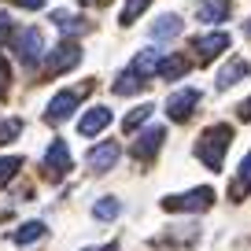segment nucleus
Listing matches in <instances>:
<instances>
[{"instance_id": "obj_1", "label": "nucleus", "mask_w": 251, "mask_h": 251, "mask_svg": "<svg viewBox=\"0 0 251 251\" xmlns=\"http://www.w3.org/2000/svg\"><path fill=\"white\" fill-rule=\"evenodd\" d=\"M229 141H233V129L229 126H211L203 137H200V144H196V155L203 159L211 170H222V155H226V148H229Z\"/></svg>"}, {"instance_id": "obj_2", "label": "nucleus", "mask_w": 251, "mask_h": 251, "mask_svg": "<svg viewBox=\"0 0 251 251\" xmlns=\"http://www.w3.org/2000/svg\"><path fill=\"white\" fill-rule=\"evenodd\" d=\"M214 203V192L211 188H192V192H185V196H166L163 207L166 211H207V207Z\"/></svg>"}, {"instance_id": "obj_3", "label": "nucleus", "mask_w": 251, "mask_h": 251, "mask_svg": "<svg viewBox=\"0 0 251 251\" xmlns=\"http://www.w3.org/2000/svg\"><path fill=\"white\" fill-rule=\"evenodd\" d=\"M15 52H19V59H23L26 67H33V63L45 55V37H41L37 26H30V30H23L15 37Z\"/></svg>"}, {"instance_id": "obj_4", "label": "nucleus", "mask_w": 251, "mask_h": 251, "mask_svg": "<svg viewBox=\"0 0 251 251\" xmlns=\"http://www.w3.org/2000/svg\"><path fill=\"white\" fill-rule=\"evenodd\" d=\"M196 107H200V89H177V93L166 100V115H170L174 122H185Z\"/></svg>"}, {"instance_id": "obj_5", "label": "nucleus", "mask_w": 251, "mask_h": 251, "mask_svg": "<svg viewBox=\"0 0 251 251\" xmlns=\"http://www.w3.org/2000/svg\"><path fill=\"white\" fill-rule=\"evenodd\" d=\"M78 100H81L78 89H63V93H55L52 100H48V107H45V118H48V122H63V118H71L74 107H78Z\"/></svg>"}, {"instance_id": "obj_6", "label": "nucleus", "mask_w": 251, "mask_h": 251, "mask_svg": "<svg viewBox=\"0 0 251 251\" xmlns=\"http://www.w3.org/2000/svg\"><path fill=\"white\" fill-rule=\"evenodd\" d=\"M78 63H81V48L74 41H63L59 48L48 52V71L52 74H63V71H71V67H78Z\"/></svg>"}, {"instance_id": "obj_7", "label": "nucleus", "mask_w": 251, "mask_h": 251, "mask_svg": "<svg viewBox=\"0 0 251 251\" xmlns=\"http://www.w3.org/2000/svg\"><path fill=\"white\" fill-rule=\"evenodd\" d=\"M192 48H196L200 63H211L214 55H222V52L229 48V33H222V30H214V33H203V37H196V41H192Z\"/></svg>"}, {"instance_id": "obj_8", "label": "nucleus", "mask_w": 251, "mask_h": 251, "mask_svg": "<svg viewBox=\"0 0 251 251\" xmlns=\"http://www.w3.org/2000/svg\"><path fill=\"white\" fill-rule=\"evenodd\" d=\"M45 170L52 174V177H63V174L71 170V148H67V141H52V144H48Z\"/></svg>"}, {"instance_id": "obj_9", "label": "nucleus", "mask_w": 251, "mask_h": 251, "mask_svg": "<svg viewBox=\"0 0 251 251\" xmlns=\"http://www.w3.org/2000/svg\"><path fill=\"white\" fill-rule=\"evenodd\" d=\"M118 155H122V148H118L115 141H103V144H96V148L89 151V170H96V174H107L111 166L118 163Z\"/></svg>"}, {"instance_id": "obj_10", "label": "nucleus", "mask_w": 251, "mask_h": 251, "mask_svg": "<svg viewBox=\"0 0 251 251\" xmlns=\"http://www.w3.org/2000/svg\"><path fill=\"white\" fill-rule=\"evenodd\" d=\"M107 126H111V107H89L85 115H81V122H78V133L96 137V133H103Z\"/></svg>"}, {"instance_id": "obj_11", "label": "nucleus", "mask_w": 251, "mask_h": 251, "mask_svg": "<svg viewBox=\"0 0 251 251\" xmlns=\"http://www.w3.org/2000/svg\"><path fill=\"white\" fill-rule=\"evenodd\" d=\"M163 137H166V129L163 126H148L141 137H137V144H133V155L137 159H151L159 148H163Z\"/></svg>"}, {"instance_id": "obj_12", "label": "nucleus", "mask_w": 251, "mask_h": 251, "mask_svg": "<svg viewBox=\"0 0 251 251\" xmlns=\"http://www.w3.org/2000/svg\"><path fill=\"white\" fill-rule=\"evenodd\" d=\"M159 63H163V55H159L155 48H144V52H137V55H133L129 71L141 74V78H148V74H159Z\"/></svg>"}, {"instance_id": "obj_13", "label": "nucleus", "mask_w": 251, "mask_h": 251, "mask_svg": "<svg viewBox=\"0 0 251 251\" xmlns=\"http://www.w3.org/2000/svg\"><path fill=\"white\" fill-rule=\"evenodd\" d=\"M251 74V63L248 59H233V63H226L218 71V89H229V85H236L240 78H248Z\"/></svg>"}, {"instance_id": "obj_14", "label": "nucleus", "mask_w": 251, "mask_h": 251, "mask_svg": "<svg viewBox=\"0 0 251 251\" xmlns=\"http://www.w3.org/2000/svg\"><path fill=\"white\" fill-rule=\"evenodd\" d=\"M196 15H200V23H226L229 19V0H200Z\"/></svg>"}, {"instance_id": "obj_15", "label": "nucleus", "mask_w": 251, "mask_h": 251, "mask_svg": "<svg viewBox=\"0 0 251 251\" xmlns=\"http://www.w3.org/2000/svg\"><path fill=\"white\" fill-rule=\"evenodd\" d=\"M181 33V19L177 15H159L155 23H151V41H170Z\"/></svg>"}, {"instance_id": "obj_16", "label": "nucleus", "mask_w": 251, "mask_h": 251, "mask_svg": "<svg viewBox=\"0 0 251 251\" xmlns=\"http://www.w3.org/2000/svg\"><path fill=\"white\" fill-rule=\"evenodd\" d=\"M185 74H188L185 55H166V59L159 63V78H166V81H177V78H185Z\"/></svg>"}, {"instance_id": "obj_17", "label": "nucleus", "mask_w": 251, "mask_h": 251, "mask_svg": "<svg viewBox=\"0 0 251 251\" xmlns=\"http://www.w3.org/2000/svg\"><path fill=\"white\" fill-rule=\"evenodd\" d=\"M251 192V151L244 155L240 170H236V181H233V200H244Z\"/></svg>"}, {"instance_id": "obj_18", "label": "nucleus", "mask_w": 251, "mask_h": 251, "mask_svg": "<svg viewBox=\"0 0 251 251\" xmlns=\"http://www.w3.org/2000/svg\"><path fill=\"white\" fill-rule=\"evenodd\" d=\"M52 23L59 26L63 33H71V37H74V33H85V30H89V26H85V19L71 15V11H55V15H52Z\"/></svg>"}, {"instance_id": "obj_19", "label": "nucleus", "mask_w": 251, "mask_h": 251, "mask_svg": "<svg viewBox=\"0 0 251 251\" xmlns=\"http://www.w3.org/2000/svg\"><path fill=\"white\" fill-rule=\"evenodd\" d=\"M144 89V78L141 74H133V71H126V74H118L115 78V93L118 96H133V93H141Z\"/></svg>"}, {"instance_id": "obj_20", "label": "nucleus", "mask_w": 251, "mask_h": 251, "mask_svg": "<svg viewBox=\"0 0 251 251\" xmlns=\"http://www.w3.org/2000/svg\"><path fill=\"white\" fill-rule=\"evenodd\" d=\"M45 236V222H26V226H19L15 233H11V240L15 244H33Z\"/></svg>"}, {"instance_id": "obj_21", "label": "nucleus", "mask_w": 251, "mask_h": 251, "mask_svg": "<svg viewBox=\"0 0 251 251\" xmlns=\"http://www.w3.org/2000/svg\"><path fill=\"white\" fill-rule=\"evenodd\" d=\"M151 111H155V107H151V103H141V107H133V111H129V115H126L122 129H126V133H133V129H141V126H144V122H148V118H151Z\"/></svg>"}, {"instance_id": "obj_22", "label": "nucleus", "mask_w": 251, "mask_h": 251, "mask_svg": "<svg viewBox=\"0 0 251 251\" xmlns=\"http://www.w3.org/2000/svg\"><path fill=\"white\" fill-rule=\"evenodd\" d=\"M118 211H122V203H118L115 196H103V200H96V207H93V214L100 222H111V218H118Z\"/></svg>"}, {"instance_id": "obj_23", "label": "nucleus", "mask_w": 251, "mask_h": 251, "mask_svg": "<svg viewBox=\"0 0 251 251\" xmlns=\"http://www.w3.org/2000/svg\"><path fill=\"white\" fill-rule=\"evenodd\" d=\"M19 166H23V159H19V155H4V159H0V188L19 174Z\"/></svg>"}, {"instance_id": "obj_24", "label": "nucleus", "mask_w": 251, "mask_h": 251, "mask_svg": "<svg viewBox=\"0 0 251 251\" xmlns=\"http://www.w3.org/2000/svg\"><path fill=\"white\" fill-rule=\"evenodd\" d=\"M151 0H126V8H122V26H129V23H137V15H141L144 8H148Z\"/></svg>"}, {"instance_id": "obj_25", "label": "nucleus", "mask_w": 251, "mask_h": 251, "mask_svg": "<svg viewBox=\"0 0 251 251\" xmlns=\"http://www.w3.org/2000/svg\"><path fill=\"white\" fill-rule=\"evenodd\" d=\"M19 133H23V122H19V118H4V122H0V144L15 141Z\"/></svg>"}, {"instance_id": "obj_26", "label": "nucleus", "mask_w": 251, "mask_h": 251, "mask_svg": "<svg viewBox=\"0 0 251 251\" xmlns=\"http://www.w3.org/2000/svg\"><path fill=\"white\" fill-rule=\"evenodd\" d=\"M8 85H11V67H8V59H0V96L8 93Z\"/></svg>"}, {"instance_id": "obj_27", "label": "nucleus", "mask_w": 251, "mask_h": 251, "mask_svg": "<svg viewBox=\"0 0 251 251\" xmlns=\"http://www.w3.org/2000/svg\"><path fill=\"white\" fill-rule=\"evenodd\" d=\"M8 33H11V15H8V11H0V45L8 41Z\"/></svg>"}, {"instance_id": "obj_28", "label": "nucleus", "mask_w": 251, "mask_h": 251, "mask_svg": "<svg viewBox=\"0 0 251 251\" xmlns=\"http://www.w3.org/2000/svg\"><path fill=\"white\" fill-rule=\"evenodd\" d=\"M19 8H26V11H37V8H45V0H15Z\"/></svg>"}, {"instance_id": "obj_29", "label": "nucleus", "mask_w": 251, "mask_h": 251, "mask_svg": "<svg viewBox=\"0 0 251 251\" xmlns=\"http://www.w3.org/2000/svg\"><path fill=\"white\" fill-rule=\"evenodd\" d=\"M240 118H244V122L251 118V100H248V103H240Z\"/></svg>"}, {"instance_id": "obj_30", "label": "nucleus", "mask_w": 251, "mask_h": 251, "mask_svg": "<svg viewBox=\"0 0 251 251\" xmlns=\"http://www.w3.org/2000/svg\"><path fill=\"white\" fill-rule=\"evenodd\" d=\"M244 30H248V33H251V19H248V26H244Z\"/></svg>"}, {"instance_id": "obj_31", "label": "nucleus", "mask_w": 251, "mask_h": 251, "mask_svg": "<svg viewBox=\"0 0 251 251\" xmlns=\"http://www.w3.org/2000/svg\"><path fill=\"white\" fill-rule=\"evenodd\" d=\"M100 4H103V0H100Z\"/></svg>"}]
</instances>
